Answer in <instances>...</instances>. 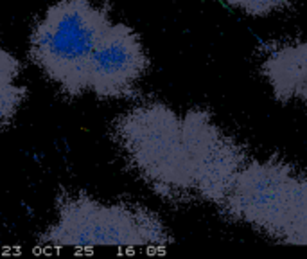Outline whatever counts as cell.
I'll return each mask as SVG.
<instances>
[{
    "instance_id": "9c48e42d",
    "label": "cell",
    "mask_w": 307,
    "mask_h": 259,
    "mask_svg": "<svg viewBox=\"0 0 307 259\" xmlns=\"http://www.w3.org/2000/svg\"><path fill=\"white\" fill-rule=\"evenodd\" d=\"M282 243L289 245H307V207L300 218L288 229V232L282 238Z\"/></svg>"
},
{
    "instance_id": "277c9868",
    "label": "cell",
    "mask_w": 307,
    "mask_h": 259,
    "mask_svg": "<svg viewBox=\"0 0 307 259\" xmlns=\"http://www.w3.org/2000/svg\"><path fill=\"white\" fill-rule=\"evenodd\" d=\"M221 205L235 220L281 241L307 207V171L281 159L246 160Z\"/></svg>"
},
{
    "instance_id": "5b68a950",
    "label": "cell",
    "mask_w": 307,
    "mask_h": 259,
    "mask_svg": "<svg viewBox=\"0 0 307 259\" xmlns=\"http://www.w3.org/2000/svg\"><path fill=\"white\" fill-rule=\"evenodd\" d=\"M182 128L194 196L221 205L246 164L244 149L203 110L182 115Z\"/></svg>"
},
{
    "instance_id": "3957f363",
    "label": "cell",
    "mask_w": 307,
    "mask_h": 259,
    "mask_svg": "<svg viewBox=\"0 0 307 259\" xmlns=\"http://www.w3.org/2000/svg\"><path fill=\"white\" fill-rule=\"evenodd\" d=\"M110 23L104 6L92 0H58L34 25L29 56L63 94L79 97L87 92V63Z\"/></svg>"
},
{
    "instance_id": "ba28073f",
    "label": "cell",
    "mask_w": 307,
    "mask_h": 259,
    "mask_svg": "<svg viewBox=\"0 0 307 259\" xmlns=\"http://www.w3.org/2000/svg\"><path fill=\"white\" fill-rule=\"evenodd\" d=\"M20 61L0 45V128L15 119L27 95V88L18 81Z\"/></svg>"
},
{
    "instance_id": "7a4b0ae2",
    "label": "cell",
    "mask_w": 307,
    "mask_h": 259,
    "mask_svg": "<svg viewBox=\"0 0 307 259\" xmlns=\"http://www.w3.org/2000/svg\"><path fill=\"white\" fill-rule=\"evenodd\" d=\"M49 247L156 248L171 243L163 221L136 203L102 202L68 193L56 202V220L42 236Z\"/></svg>"
},
{
    "instance_id": "8992f818",
    "label": "cell",
    "mask_w": 307,
    "mask_h": 259,
    "mask_svg": "<svg viewBox=\"0 0 307 259\" xmlns=\"http://www.w3.org/2000/svg\"><path fill=\"white\" fill-rule=\"evenodd\" d=\"M148 69L149 58L136 31L111 20L87 63L85 90L101 99L129 97Z\"/></svg>"
},
{
    "instance_id": "6da1fadb",
    "label": "cell",
    "mask_w": 307,
    "mask_h": 259,
    "mask_svg": "<svg viewBox=\"0 0 307 259\" xmlns=\"http://www.w3.org/2000/svg\"><path fill=\"white\" fill-rule=\"evenodd\" d=\"M114 134L129 166L156 194L173 202L194 198L182 115L151 101L124 112Z\"/></svg>"
},
{
    "instance_id": "52a82bcc",
    "label": "cell",
    "mask_w": 307,
    "mask_h": 259,
    "mask_svg": "<svg viewBox=\"0 0 307 259\" xmlns=\"http://www.w3.org/2000/svg\"><path fill=\"white\" fill-rule=\"evenodd\" d=\"M262 70L278 101L298 99L307 85V40L273 50L262 63Z\"/></svg>"
},
{
    "instance_id": "30bf717a",
    "label": "cell",
    "mask_w": 307,
    "mask_h": 259,
    "mask_svg": "<svg viewBox=\"0 0 307 259\" xmlns=\"http://www.w3.org/2000/svg\"><path fill=\"white\" fill-rule=\"evenodd\" d=\"M298 99H300V101H303V103H305V105H307V85H305V87H303V90H302V92H300V95H298Z\"/></svg>"
}]
</instances>
